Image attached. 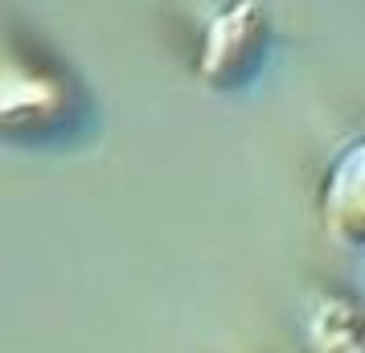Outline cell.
<instances>
[{
    "mask_svg": "<svg viewBox=\"0 0 365 353\" xmlns=\"http://www.w3.org/2000/svg\"><path fill=\"white\" fill-rule=\"evenodd\" d=\"M267 50V17L259 4H230L222 9L201 46V78L210 86H238L250 78Z\"/></svg>",
    "mask_w": 365,
    "mask_h": 353,
    "instance_id": "1",
    "label": "cell"
},
{
    "mask_svg": "<svg viewBox=\"0 0 365 353\" xmlns=\"http://www.w3.org/2000/svg\"><path fill=\"white\" fill-rule=\"evenodd\" d=\"M320 218L349 247H365V135L353 140L324 173Z\"/></svg>",
    "mask_w": 365,
    "mask_h": 353,
    "instance_id": "2",
    "label": "cell"
}]
</instances>
